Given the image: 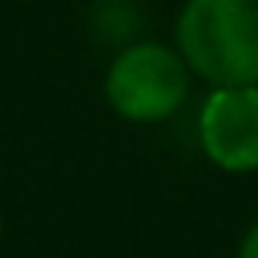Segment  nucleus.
<instances>
[{
    "label": "nucleus",
    "instance_id": "f257e3e1",
    "mask_svg": "<svg viewBox=\"0 0 258 258\" xmlns=\"http://www.w3.org/2000/svg\"><path fill=\"white\" fill-rule=\"evenodd\" d=\"M173 46L212 89L258 85V0H184Z\"/></svg>",
    "mask_w": 258,
    "mask_h": 258
},
{
    "label": "nucleus",
    "instance_id": "f03ea898",
    "mask_svg": "<svg viewBox=\"0 0 258 258\" xmlns=\"http://www.w3.org/2000/svg\"><path fill=\"white\" fill-rule=\"evenodd\" d=\"M103 92L117 117L131 124H159L184 106L191 92V71L177 46L138 39L110 60Z\"/></svg>",
    "mask_w": 258,
    "mask_h": 258
},
{
    "label": "nucleus",
    "instance_id": "7ed1b4c3",
    "mask_svg": "<svg viewBox=\"0 0 258 258\" xmlns=\"http://www.w3.org/2000/svg\"><path fill=\"white\" fill-rule=\"evenodd\" d=\"M198 142L226 173L258 170V85L212 89L198 110Z\"/></svg>",
    "mask_w": 258,
    "mask_h": 258
},
{
    "label": "nucleus",
    "instance_id": "20e7f679",
    "mask_svg": "<svg viewBox=\"0 0 258 258\" xmlns=\"http://www.w3.org/2000/svg\"><path fill=\"white\" fill-rule=\"evenodd\" d=\"M237 258H258V219L247 226V233H244V240L237 247Z\"/></svg>",
    "mask_w": 258,
    "mask_h": 258
},
{
    "label": "nucleus",
    "instance_id": "39448f33",
    "mask_svg": "<svg viewBox=\"0 0 258 258\" xmlns=\"http://www.w3.org/2000/svg\"><path fill=\"white\" fill-rule=\"evenodd\" d=\"M0 240H4V219H0Z\"/></svg>",
    "mask_w": 258,
    "mask_h": 258
}]
</instances>
